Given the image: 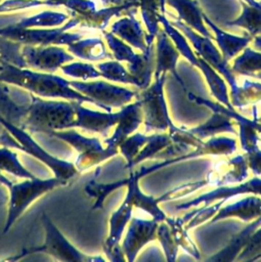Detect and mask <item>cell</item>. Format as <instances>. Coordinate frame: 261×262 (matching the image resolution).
<instances>
[{
  "instance_id": "6da1fadb",
  "label": "cell",
  "mask_w": 261,
  "mask_h": 262,
  "mask_svg": "<svg viewBox=\"0 0 261 262\" xmlns=\"http://www.w3.org/2000/svg\"><path fill=\"white\" fill-rule=\"evenodd\" d=\"M141 177L137 173V171H131L130 175L126 179L118 180L113 183L107 184H91L89 189V193L96 196L97 201L94 205V208H101L103 201L105 198L113 191H115L118 188H121L123 186H127V193L126 198L131 202L133 205V208H139L149 214L153 219H155L158 222H162L166 219V214L164 211L160 208V203L174 200L176 198H180L186 194H189L197 189L208 185L206 179L195 181V182H187L181 185H178L164 194H162L159 198H155L153 195H146L143 193L139 187V179Z\"/></svg>"
},
{
  "instance_id": "7a4b0ae2",
  "label": "cell",
  "mask_w": 261,
  "mask_h": 262,
  "mask_svg": "<svg viewBox=\"0 0 261 262\" xmlns=\"http://www.w3.org/2000/svg\"><path fill=\"white\" fill-rule=\"evenodd\" d=\"M166 80L167 74H162L158 78H155L153 84L150 83L147 88L136 93L135 97L141 103L142 123L146 132H166L175 127L170 118L164 94Z\"/></svg>"
},
{
  "instance_id": "3957f363",
  "label": "cell",
  "mask_w": 261,
  "mask_h": 262,
  "mask_svg": "<svg viewBox=\"0 0 261 262\" xmlns=\"http://www.w3.org/2000/svg\"><path fill=\"white\" fill-rule=\"evenodd\" d=\"M79 90L90 97L94 103L106 112H112V107H123L131 102L137 91L124 87L98 81L92 83H72Z\"/></svg>"
},
{
  "instance_id": "277c9868",
  "label": "cell",
  "mask_w": 261,
  "mask_h": 262,
  "mask_svg": "<svg viewBox=\"0 0 261 262\" xmlns=\"http://www.w3.org/2000/svg\"><path fill=\"white\" fill-rule=\"evenodd\" d=\"M172 37L180 50V53L195 68H198L200 71H202L206 82L209 86L210 92L213 97H215L219 103L223 104L229 110H232L233 106L230 102L227 85L225 83V80L219 75V73L214 70L207 61H205L203 58H198L189 48V46L186 44V42L178 35L172 34Z\"/></svg>"
},
{
  "instance_id": "5b68a950",
  "label": "cell",
  "mask_w": 261,
  "mask_h": 262,
  "mask_svg": "<svg viewBox=\"0 0 261 262\" xmlns=\"http://www.w3.org/2000/svg\"><path fill=\"white\" fill-rule=\"evenodd\" d=\"M62 180L52 179V180H31L26 181L14 186H11V198H10V209L7 223L5 226V231L10 226V224L17 218L19 214L40 194L52 189L53 187L59 185Z\"/></svg>"
},
{
  "instance_id": "8992f818",
  "label": "cell",
  "mask_w": 261,
  "mask_h": 262,
  "mask_svg": "<svg viewBox=\"0 0 261 262\" xmlns=\"http://www.w3.org/2000/svg\"><path fill=\"white\" fill-rule=\"evenodd\" d=\"M238 194H254V195L261 196V178H259L258 176H255L252 179L247 180L246 182L242 181L236 185L217 186L216 188L206 193H203L188 202L177 205L175 209L177 211L188 210L192 207H198L201 205H210L211 203L219 200L226 201Z\"/></svg>"
},
{
  "instance_id": "52a82bcc",
  "label": "cell",
  "mask_w": 261,
  "mask_h": 262,
  "mask_svg": "<svg viewBox=\"0 0 261 262\" xmlns=\"http://www.w3.org/2000/svg\"><path fill=\"white\" fill-rule=\"evenodd\" d=\"M129 222V227L121 247L126 260L133 262L140 250L157 238V228L160 222L155 219L145 220L136 217L131 218Z\"/></svg>"
},
{
  "instance_id": "ba28073f",
  "label": "cell",
  "mask_w": 261,
  "mask_h": 262,
  "mask_svg": "<svg viewBox=\"0 0 261 262\" xmlns=\"http://www.w3.org/2000/svg\"><path fill=\"white\" fill-rule=\"evenodd\" d=\"M45 220V226H46V242L45 244L39 248V249H34L32 251H42L46 252L50 255L55 256L58 259L61 260H77V261H103L101 257H89L86 256L85 254L79 252L74 246L68 243L66 237H63L58 230L54 227V225L50 222L48 218L44 216Z\"/></svg>"
},
{
  "instance_id": "9c48e42d",
  "label": "cell",
  "mask_w": 261,
  "mask_h": 262,
  "mask_svg": "<svg viewBox=\"0 0 261 262\" xmlns=\"http://www.w3.org/2000/svg\"><path fill=\"white\" fill-rule=\"evenodd\" d=\"M248 168L246 156L237 155L228 161L217 164L205 179L208 185L216 187L240 183L248 177Z\"/></svg>"
},
{
  "instance_id": "30bf717a",
  "label": "cell",
  "mask_w": 261,
  "mask_h": 262,
  "mask_svg": "<svg viewBox=\"0 0 261 262\" xmlns=\"http://www.w3.org/2000/svg\"><path fill=\"white\" fill-rule=\"evenodd\" d=\"M142 122L143 115L139 100L136 99L135 102L128 103L121 107L114 134L111 136V138L104 140L106 146L118 148L120 143L129 135L133 134Z\"/></svg>"
},
{
  "instance_id": "8fae6325",
  "label": "cell",
  "mask_w": 261,
  "mask_h": 262,
  "mask_svg": "<svg viewBox=\"0 0 261 262\" xmlns=\"http://www.w3.org/2000/svg\"><path fill=\"white\" fill-rule=\"evenodd\" d=\"M186 34L191 39L192 44L194 45L197 51L201 55V57L207 61L214 70H216L220 75H222L223 79L227 82L230 88V94L234 93L238 87L237 82L234 77V73L231 71L228 66V61H226L222 54H220L217 49L212 45V43L208 40L202 39L189 31H186Z\"/></svg>"
},
{
  "instance_id": "7c38bea8",
  "label": "cell",
  "mask_w": 261,
  "mask_h": 262,
  "mask_svg": "<svg viewBox=\"0 0 261 262\" xmlns=\"http://www.w3.org/2000/svg\"><path fill=\"white\" fill-rule=\"evenodd\" d=\"M261 216V198L252 194L233 204L220 207L216 214L210 219V223L227 219L238 218L245 222H251Z\"/></svg>"
},
{
  "instance_id": "4fadbf2b",
  "label": "cell",
  "mask_w": 261,
  "mask_h": 262,
  "mask_svg": "<svg viewBox=\"0 0 261 262\" xmlns=\"http://www.w3.org/2000/svg\"><path fill=\"white\" fill-rule=\"evenodd\" d=\"M261 226V216L251 221V223L246 226L242 231L237 232L231 237L229 243L221 249L219 252L207 259V261H234L238 254L245 249V247L250 242L254 232Z\"/></svg>"
},
{
  "instance_id": "5bb4252c",
  "label": "cell",
  "mask_w": 261,
  "mask_h": 262,
  "mask_svg": "<svg viewBox=\"0 0 261 262\" xmlns=\"http://www.w3.org/2000/svg\"><path fill=\"white\" fill-rule=\"evenodd\" d=\"M178 57H179V53L174 49V47L168 42V40L165 37H162L161 39H159L154 77L158 78L162 74L170 73L174 76L178 84L181 87L185 88V84L176 70V63H177Z\"/></svg>"
},
{
  "instance_id": "9a60e30c",
  "label": "cell",
  "mask_w": 261,
  "mask_h": 262,
  "mask_svg": "<svg viewBox=\"0 0 261 262\" xmlns=\"http://www.w3.org/2000/svg\"><path fill=\"white\" fill-rule=\"evenodd\" d=\"M119 118V112L112 113H99L80 107L78 110V122L77 125L85 129L98 132L102 135H106L108 130L117 124Z\"/></svg>"
},
{
  "instance_id": "2e32d148",
  "label": "cell",
  "mask_w": 261,
  "mask_h": 262,
  "mask_svg": "<svg viewBox=\"0 0 261 262\" xmlns=\"http://www.w3.org/2000/svg\"><path fill=\"white\" fill-rule=\"evenodd\" d=\"M233 120L219 112H213L212 116L203 124L188 129L193 135L201 138L202 140L207 137H213L216 136L219 133L222 132H229L236 134V131L233 126Z\"/></svg>"
},
{
  "instance_id": "e0dca14e",
  "label": "cell",
  "mask_w": 261,
  "mask_h": 262,
  "mask_svg": "<svg viewBox=\"0 0 261 262\" xmlns=\"http://www.w3.org/2000/svg\"><path fill=\"white\" fill-rule=\"evenodd\" d=\"M171 145V139L166 132H161V133H155L151 135H148V139L146 143L142 146L140 151L135 156L133 161L126 166V169L131 170L134 168L137 164H140L141 162L153 159V158H158L160 156L164 157L166 150L168 147Z\"/></svg>"
},
{
  "instance_id": "ac0fdd59",
  "label": "cell",
  "mask_w": 261,
  "mask_h": 262,
  "mask_svg": "<svg viewBox=\"0 0 261 262\" xmlns=\"http://www.w3.org/2000/svg\"><path fill=\"white\" fill-rule=\"evenodd\" d=\"M166 223L169 226L170 233L178 247H181L185 252L194 257L195 259L201 258L199 249L197 248L193 241L189 237L187 229L185 227V222L182 217H166Z\"/></svg>"
},
{
  "instance_id": "d6986e66",
  "label": "cell",
  "mask_w": 261,
  "mask_h": 262,
  "mask_svg": "<svg viewBox=\"0 0 261 262\" xmlns=\"http://www.w3.org/2000/svg\"><path fill=\"white\" fill-rule=\"evenodd\" d=\"M232 106L242 107L261 101V83L245 80L236 91L230 94Z\"/></svg>"
},
{
  "instance_id": "ffe728a7",
  "label": "cell",
  "mask_w": 261,
  "mask_h": 262,
  "mask_svg": "<svg viewBox=\"0 0 261 262\" xmlns=\"http://www.w3.org/2000/svg\"><path fill=\"white\" fill-rule=\"evenodd\" d=\"M230 69L234 74L253 77L261 72V53L248 48L234 59Z\"/></svg>"
},
{
  "instance_id": "44dd1931",
  "label": "cell",
  "mask_w": 261,
  "mask_h": 262,
  "mask_svg": "<svg viewBox=\"0 0 261 262\" xmlns=\"http://www.w3.org/2000/svg\"><path fill=\"white\" fill-rule=\"evenodd\" d=\"M100 76L110 81L121 82L136 86L135 78L118 61H107L98 66Z\"/></svg>"
},
{
  "instance_id": "7402d4cb",
  "label": "cell",
  "mask_w": 261,
  "mask_h": 262,
  "mask_svg": "<svg viewBox=\"0 0 261 262\" xmlns=\"http://www.w3.org/2000/svg\"><path fill=\"white\" fill-rule=\"evenodd\" d=\"M217 41L221 48L223 58L226 61H229L248 44L249 39L229 36L221 32H217Z\"/></svg>"
},
{
  "instance_id": "603a6c76",
  "label": "cell",
  "mask_w": 261,
  "mask_h": 262,
  "mask_svg": "<svg viewBox=\"0 0 261 262\" xmlns=\"http://www.w3.org/2000/svg\"><path fill=\"white\" fill-rule=\"evenodd\" d=\"M147 139H148L147 135L142 134L140 132H136L129 135L126 139H124L120 143L119 145L120 152L124 156V158L127 161L126 166H128L133 161L135 156L140 151L142 146L146 143Z\"/></svg>"
},
{
  "instance_id": "cb8c5ba5",
  "label": "cell",
  "mask_w": 261,
  "mask_h": 262,
  "mask_svg": "<svg viewBox=\"0 0 261 262\" xmlns=\"http://www.w3.org/2000/svg\"><path fill=\"white\" fill-rule=\"evenodd\" d=\"M157 238L159 239L167 261L174 262L177 258L178 254V246L175 244L171 233L168 224L166 221H162L159 223L158 228H157Z\"/></svg>"
},
{
  "instance_id": "d4e9b609",
  "label": "cell",
  "mask_w": 261,
  "mask_h": 262,
  "mask_svg": "<svg viewBox=\"0 0 261 262\" xmlns=\"http://www.w3.org/2000/svg\"><path fill=\"white\" fill-rule=\"evenodd\" d=\"M224 200H219V202H217L216 204L209 206V205H203V207L192 210L191 211V218L189 219V221L185 224L186 229H190L193 228L202 223H204L205 221L211 219L216 212L219 210V208L224 204Z\"/></svg>"
},
{
  "instance_id": "484cf974",
  "label": "cell",
  "mask_w": 261,
  "mask_h": 262,
  "mask_svg": "<svg viewBox=\"0 0 261 262\" xmlns=\"http://www.w3.org/2000/svg\"><path fill=\"white\" fill-rule=\"evenodd\" d=\"M261 259V226L254 232L250 242L236 257V261H257Z\"/></svg>"
},
{
  "instance_id": "4316f807",
  "label": "cell",
  "mask_w": 261,
  "mask_h": 262,
  "mask_svg": "<svg viewBox=\"0 0 261 262\" xmlns=\"http://www.w3.org/2000/svg\"><path fill=\"white\" fill-rule=\"evenodd\" d=\"M248 167L255 176L261 175V149L259 147L246 152Z\"/></svg>"
},
{
  "instance_id": "83f0119b",
  "label": "cell",
  "mask_w": 261,
  "mask_h": 262,
  "mask_svg": "<svg viewBox=\"0 0 261 262\" xmlns=\"http://www.w3.org/2000/svg\"><path fill=\"white\" fill-rule=\"evenodd\" d=\"M255 45L261 49V39H257L256 42H255Z\"/></svg>"
},
{
  "instance_id": "f1b7e54d",
  "label": "cell",
  "mask_w": 261,
  "mask_h": 262,
  "mask_svg": "<svg viewBox=\"0 0 261 262\" xmlns=\"http://www.w3.org/2000/svg\"><path fill=\"white\" fill-rule=\"evenodd\" d=\"M253 77H254V78H256V79H259V80H261V72H259V73L255 74Z\"/></svg>"
},
{
  "instance_id": "f546056e",
  "label": "cell",
  "mask_w": 261,
  "mask_h": 262,
  "mask_svg": "<svg viewBox=\"0 0 261 262\" xmlns=\"http://www.w3.org/2000/svg\"><path fill=\"white\" fill-rule=\"evenodd\" d=\"M257 121H258V122H260V123H261V117H260V118H258V119H257Z\"/></svg>"
}]
</instances>
